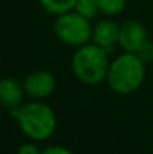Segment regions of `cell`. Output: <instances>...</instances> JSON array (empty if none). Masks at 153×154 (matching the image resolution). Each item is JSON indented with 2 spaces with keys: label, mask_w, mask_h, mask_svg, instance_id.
<instances>
[{
  "label": "cell",
  "mask_w": 153,
  "mask_h": 154,
  "mask_svg": "<svg viewBox=\"0 0 153 154\" xmlns=\"http://www.w3.org/2000/svg\"><path fill=\"white\" fill-rule=\"evenodd\" d=\"M146 79V63L135 52L123 51L113 61H110L107 84L108 87L122 96L137 91Z\"/></svg>",
  "instance_id": "cell-1"
},
{
  "label": "cell",
  "mask_w": 153,
  "mask_h": 154,
  "mask_svg": "<svg viewBox=\"0 0 153 154\" xmlns=\"http://www.w3.org/2000/svg\"><path fill=\"white\" fill-rule=\"evenodd\" d=\"M71 66L77 79L86 85H99L107 79L110 58L108 52L93 42L75 48Z\"/></svg>",
  "instance_id": "cell-2"
},
{
  "label": "cell",
  "mask_w": 153,
  "mask_h": 154,
  "mask_svg": "<svg viewBox=\"0 0 153 154\" xmlns=\"http://www.w3.org/2000/svg\"><path fill=\"white\" fill-rule=\"evenodd\" d=\"M11 112L18 120V124L24 135H27L33 141H45L56 132V114L47 103H42L41 100L21 105L11 109Z\"/></svg>",
  "instance_id": "cell-3"
},
{
  "label": "cell",
  "mask_w": 153,
  "mask_h": 154,
  "mask_svg": "<svg viewBox=\"0 0 153 154\" xmlns=\"http://www.w3.org/2000/svg\"><path fill=\"white\" fill-rule=\"evenodd\" d=\"M93 26L90 20L84 18L75 11L62 14L54 21V35L65 45L78 48L92 42Z\"/></svg>",
  "instance_id": "cell-4"
},
{
  "label": "cell",
  "mask_w": 153,
  "mask_h": 154,
  "mask_svg": "<svg viewBox=\"0 0 153 154\" xmlns=\"http://www.w3.org/2000/svg\"><path fill=\"white\" fill-rule=\"evenodd\" d=\"M149 41L147 29L138 20H126L119 29V47L126 52L140 51Z\"/></svg>",
  "instance_id": "cell-5"
},
{
  "label": "cell",
  "mask_w": 153,
  "mask_h": 154,
  "mask_svg": "<svg viewBox=\"0 0 153 154\" xmlns=\"http://www.w3.org/2000/svg\"><path fill=\"white\" fill-rule=\"evenodd\" d=\"M24 91L36 99V100H42L50 97L56 90V79L50 72L45 70H36L33 73H30L26 79H24Z\"/></svg>",
  "instance_id": "cell-6"
},
{
  "label": "cell",
  "mask_w": 153,
  "mask_h": 154,
  "mask_svg": "<svg viewBox=\"0 0 153 154\" xmlns=\"http://www.w3.org/2000/svg\"><path fill=\"white\" fill-rule=\"evenodd\" d=\"M119 29H120V26L114 20H108V18L99 20L93 26L92 42L104 48L110 54L119 45Z\"/></svg>",
  "instance_id": "cell-7"
},
{
  "label": "cell",
  "mask_w": 153,
  "mask_h": 154,
  "mask_svg": "<svg viewBox=\"0 0 153 154\" xmlns=\"http://www.w3.org/2000/svg\"><path fill=\"white\" fill-rule=\"evenodd\" d=\"M24 87L14 78H5L0 81V103L9 109L21 106L24 99Z\"/></svg>",
  "instance_id": "cell-8"
},
{
  "label": "cell",
  "mask_w": 153,
  "mask_h": 154,
  "mask_svg": "<svg viewBox=\"0 0 153 154\" xmlns=\"http://www.w3.org/2000/svg\"><path fill=\"white\" fill-rule=\"evenodd\" d=\"M39 2H41V6L48 14L56 17L74 11L75 3H77V0H39Z\"/></svg>",
  "instance_id": "cell-9"
},
{
  "label": "cell",
  "mask_w": 153,
  "mask_h": 154,
  "mask_svg": "<svg viewBox=\"0 0 153 154\" xmlns=\"http://www.w3.org/2000/svg\"><path fill=\"white\" fill-rule=\"evenodd\" d=\"M96 3L102 15L111 18L120 15L125 11L128 0H96Z\"/></svg>",
  "instance_id": "cell-10"
},
{
  "label": "cell",
  "mask_w": 153,
  "mask_h": 154,
  "mask_svg": "<svg viewBox=\"0 0 153 154\" xmlns=\"http://www.w3.org/2000/svg\"><path fill=\"white\" fill-rule=\"evenodd\" d=\"M74 11L78 12L80 15H83L84 18L90 20V21L95 20V18L101 14L96 0H77Z\"/></svg>",
  "instance_id": "cell-11"
},
{
  "label": "cell",
  "mask_w": 153,
  "mask_h": 154,
  "mask_svg": "<svg viewBox=\"0 0 153 154\" xmlns=\"http://www.w3.org/2000/svg\"><path fill=\"white\" fill-rule=\"evenodd\" d=\"M138 55H140V58L144 61V63H147V61H152L153 60V44L150 41H147L146 44H144V47L140 50V51L137 52Z\"/></svg>",
  "instance_id": "cell-12"
},
{
  "label": "cell",
  "mask_w": 153,
  "mask_h": 154,
  "mask_svg": "<svg viewBox=\"0 0 153 154\" xmlns=\"http://www.w3.org/2000/svg\"><path fill=\"white\" fill-rule=\"evenodd\" d=\"M41 154H74L69 148L66 147H62V145H51V147H47L45 150H42Z\"/></svg>",
  "instance_id": "cell-13"
},
{
  "label": "cell",
  "mask_w": 153,
  "mask_h": 154,
  "mask_svg": "<svg viewBox=\"0 0 153 154\" xmlns=\"http://www.w3.org/2000/svg\"><path fill=\"white\" fill-rule=\"evenodd\" d=\"M42 151L38 148V145L35 144H24L20 147L18 150V154H41Z\"/></svg>",
  "instance_id": "cell-14"
}]
</instances>
